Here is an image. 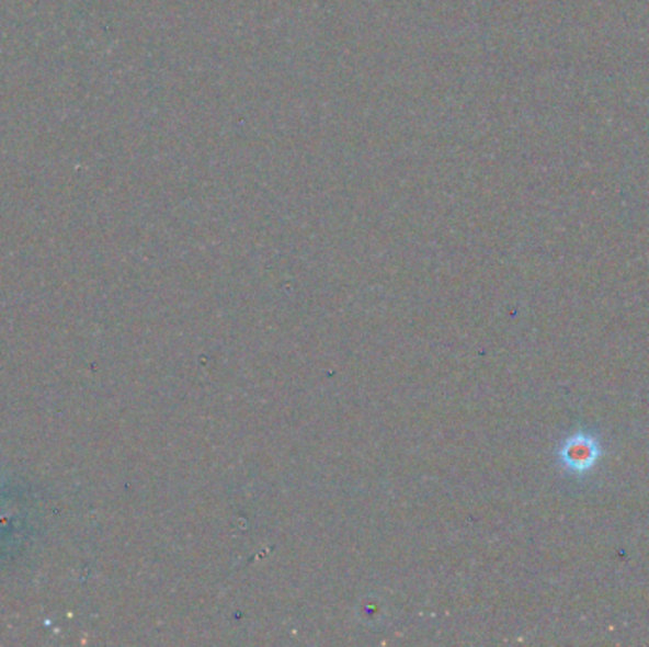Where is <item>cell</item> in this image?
Instances as JSON below:
<instances>
[{
  "label": "cell",
  "instance_id": "6da1fadb",
  "mask_svg": "<svg viewBox=\"0 0 649 647\" xmlns=\"http://www.w3.org/2000/svg\"><path fill=\"white\" fill-rule=\"evenodd\" d=\"M602 457V444L591 433H573L566 436L558 449V462L566 473L583 477L593 472Z\"/></svg>",
  "mask_w": 649,
  "mask_h": 647
}]
</instances>
